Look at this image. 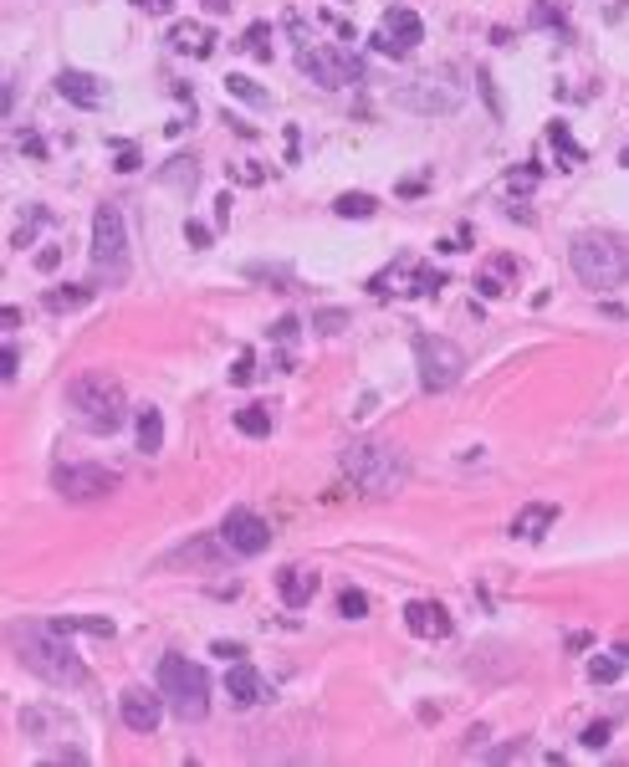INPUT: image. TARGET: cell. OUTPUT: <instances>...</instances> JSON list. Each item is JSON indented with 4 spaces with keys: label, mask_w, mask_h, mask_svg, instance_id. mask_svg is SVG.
Segmentation results:
<instances>
[{
    "label": "cell",
    "mask_w": 629,
    "mask_h": 767,
    "mask_svg": "<svg viewBox=\"0 0 629 767\" xmlns=\"http://www.w3.org/2000/svg\"><path fill=\"white\" fill-rule=\"evenodd\" d=\"M11 645L21 650V660L52 686H82L87 665L72 650V624L67 619H36V624H11Z\"/></svg>",
    "instance_id": "6da1fadb"
},
{
    "label": "cell",
    "mask_w": 629,
    "mask_h": 767,
    "mask_svg": "<svg viewBox=\"0 0 629 767\" xmlns=\"http://www.w3.org/2000/svg\"><path fill=\"white\" fill-rule=\"evenodd\" d=\"M67 410L77 415L82 430H93V435H113L123 420H128V394L113 374L103 369H87L67 384Z\"/></svg>",
    "instance_id": "7a4b0ae2"
},
{
    "label": "cell",
    "mask_w": 629,
    "mask_h": 767,
    "mask_svg": "<svg viewBox=\"0 0 629 767\" xmlns=\"http://www.w3.org/2000/svg\"><path fill=\"white\" fill-rule=\"evenodd\" d=\"M343 476L364 496H394V491H404V481H410V461H404L399 445L353 440V445H343Z\"/></svg>",
    "instance_id": "3957f363"
},
{
    "label": "cell",
    "mask_w": 629,
    "mask_h": 767,
    "mask_svg": "<svg viewBox=\"0 0 629 767\" xmlns=\"http://www.w3.org/2000/svg\"><path fill=\"white\" fill-rule=\"evenodd\" d=\"M568 266L589 292H619L629 282V251L604 231H578L568 241Z\"/></svg>",
    "instance_id": "277c9868"
},
{
    "label": "cell",
    "mask_w": 629,
    "mask_h": 767,
    "mask_svg": "<svg viewBox=\"0 0 629 767\" xmlns=\"http://www.w3.org/2000/svg\"><path fill=\"white\" fill-rule=\"evenodd\" d=\"M410 113H425V118H451L461 103H466V72L456 62H435L425 67L420 77L410 82H399V93H394Z\"/></svg>",
    "instance_id": "5b68a950"
},
{
    "label": "cell",
    "mask_w": 629,
    "mask_h": 767,
    "mask_svg": "<svg viewBox=\"0 0 629 767\" xmlns=\"http://www.w3.org/2000/svg\"><path fill=\"white\" fill-rule=\"evenodd\" d=\"M159 691H164V701L179 721H205L210 716V675L185 655L159 660Z\"/></svg>",
    "instance_id": "8992f818"
},
{
    "label": "cell",
    "mask_w": 629,
    "mask_h": 767,
    "mask_svg": "<svg viewBox=\"0 0 629 767\" xmlns=\"http://www.w3.org/2000/svg\"><path fill=\"white\" fill-rule=\"evenodd\" d=\"M21 727H26V737L47 752V757H57V762H87V752L77 747V721L67 716V711H57V706H26L21 711Z\"/></svg>",
    "instance_id": "52a82bcc"
},
{
    "label": "cell",
    "mask_w": 629,
    "mask_h": 767,
    "mask_svg": "<svg viewBox=\"0 0 629 767\" xmlns=\"http://www.w3.org/2000/svg\"><path fill=\"white\" fill-rule=\"evenodd\" d=\"M415 374H420V389L425 394H445V389L461 384L466 353L451 338H440V333H420L415 338Z\"/></svg>",
    "instance_id": "ba28073f"
},
{
    "label": "cell",
    "mask_w": 629,
    "mask_h": 767,
    "mask_svg": "<svg viewBox=\"0 0 629 767\" xmlns=\"http://www.w3.org/2000/svg\"><path fill=\"white\" fill-rule=\"evenodd\" d=\"M128 220H123V205L103 200L93 210V266L98 277H123L128 272Z\"/></svg>",
    "instance_id": "9c48e42d"
},
{
    "label": "cell",
    "mask_w": 629,
    "mask_h": 767,
    "mask_svg": "<svg viewBox=\"0 0 629 767\" xmlns=\"http://www.w3.org/2000/svg\"><path fill=\"white\" fill-rule=\"evenodd\" d=\"M297 72L312 77L318 87H328V93L364 82V67H358V57L343 52V47H333V41H312V47H297Z\"/></svg>",
    "instance_id": "30bf717a"
},
{
    "label": "cell",
    "mask_w": 629,
    "mask_h": 767,
    "mask_svg": "<svg viewBox=\"0 0 629 767\" xmlns=\"http://www.w3.org/2000/svg\"><path fill=\"white\" fill-rule=\"evenodd\" d=\"M52 486L67 502H103L108 491H118V471L113 466H57Z\"/></svg>",
    "instance_id": "8fae6325"
},
{
    "label": "cell",
    "mask_w": 629,
    "mask_h": 767,
    "mask_svg": "<svg viewBox=\"0 0 629 767\" xmlns=\"http://www.w3.org/2000/svg\"><path fill=\"white\" fill-rule=\"evenodd\" d=\"M220 543H226L236 558H256V553L272 548V527H266L261 512L236 507V512H226V522H220Z\"/></svg>",
    "instance_id": "7c38bea8"
},
{
    "label": "cell",
    "mask_w": 629,
    "mask_h": 767,
    "mask_svg": "<svg viewBox=\"0 0 629 767\" xmlns=\"http://www.w3.org/2000/svg\"><path fill=\"white\" fill-rule=\"evenodd\" d=\"M415 41H425V21H420L410 6H389L384 21H379V31L369 36V47L384 52V57H404V52L415 47Z\"/></svg>",
    "instance_id": "4fadbf2b"
},
{
    "label": "cell",
    "mask_w": 629,
    "mask_h": 767,
    "mask_svg": "<svg viewBox=\"0 0 629 767\" xmlns=\"http://www.w3.org/2000/svg\"><path fill=\"white\" fill-rule=\"evenodd\" d=\"M164 706H169V701H164L159 691H149V686H128V691L118 696V716H123V727H128V732H139V737L159 732Z\"/></svg>",
    "instance_id": "5bb4252c"
},
{
    "label": "cell",
    "mask_w": 629,
    "mask_h": 767,
    "mask_svg": "<svg viewBox=\"0 0 629 767\" xmlns=\"http://www.w3.org/2000/svg\"><path fill=\"white\" fill-rule=\"evenodd\" d=\"M404 624H410V635H420V640H451V629H456L445 604H435V599H415L404 609Z\"/></svg>",
    "instance_id": "9a60e30c"
},
{
    "label": "cell",
    "mask_w": 629,
    "mask_h": 767,
    "mask_svg": "<svg viewBox=\"0 0 629 767\" xmlns=\"http://www.w3.org/2000/svg\"><path fill=\"white\" fill-rule=\"evenodd\" d=\"M57 93H62L67 103H77V108H98V103L108 98V87H103L93 72H77V67H67V72H57Z\"/></svg>",
    "instance_id": "2e32d148"
},
{
    "label": "cell",
    "mask_w": 629,
    "mask_h": 767,
    "mask_svg": "<svg viewBox=\"0 0 629 767\" xmlns=\"http://www.w3.org/2000/svg\"><path fill=\"white\" fill-rule=\"evenodd\" d=\"M226 696H231V706H256L266 696L261 670L246 665V660H231V670H226Z\"/></svg>",
    "instance_id": "e0dca14e"
},
{
    "label": "cell",
    "mask_w": 629,
    "mask_h": 767,
    "mask_svg": "<svg viewBox=\"0 0 629 767\" xmlns=\"http://www.w3.org/2000/svg\"><path fill=\"white\" fill-rule=\"evenodd\" d=\"M277 594H282L287 609H307L312 594H318V573L312 568H282L277 573Z\"/></svg>",
    "instance_id": "ac0fdd59"
},
{
    "label": "cell",
    "mask_w": 629,
    "mask_h": 767,
    "mask_svg": "<svg viewBox=\"0 0 629 767\" xmlns=\"http://www.w3.org/2000/svg\"><path fill=\"white\" fill-rule=\"evenodd\" d=\"M169 47L185 52V57H210L215 52V31L200 26V21H179V26H169Z\"/></svg>",
    "instance_id": "d6986e66"
},
{
    "label": "cell",
    "mask_w": 629,
    "mask_h": 767,
    "mask_svg": "<svg viewBox=\"0 0 629 767\" xmlns=\"http://www.w3.org/2000/svg\"><path fill=\"white\" fill-rule=\"evenodd\" d=\"M558 522V507L553 502H527L517 517H512V537H522V543H537L548 527Z\"/></svg>",
    "instance_id": "ffe728a7"
},
{
    "label": "cell",
    "mask_w": 629,
    "mask_h": 767,
    "mask_svg": "<svg viewBox=\"0 0 629 767\" xmlns=\"http://www.w3.org/2000/svg\"><path fill=\"white\" fill-rule=\"evenodd\" d=\"M133 445H139L144 456H159L164 450V410L139 404V415H133Z\"/></svg>",
    "instance_id": "44dd1931"
},
{
    "label": "cell",
    "mask_w": 629,
    "mask_h": 767,
    "mask_svg": "<svg viewBox=\"0 0 629 767\" xmlns=\"http://www.w3.org/2000/svg\"><path fill=\"white\" fill-rule=\"evenodd\" d=\"M512 277H517V261H512V256H491V261L481 266V272H476V282H471V287H476L481 297H502Z\"/></svg>",
    "instance_id": "7402d4cb"
},
{
    "label": "cell",
    "mask_w": 629,
    "mask_h": 767,
    "mask_svg": "<svg viewBox=\"0 0 629 767\" xmlns=\"http://www.w3.org/2000/svg\"><path fill=\"white\" fill-rule=\"evenodd\" d=\"M98 297V287H87V282H72V287H52V292H41V302H47V312H77Z\"/></svg>",
    "instance_id": "603a6c76"
},
{
    "label": "cell",
    "mask_w": 629,
    "mask_h": 767,
    "mask_svg": "<svg viewBox=\"0 0 629 767\" xmlns=\"http://www.w3.org/2000/svg\"><path fill=\"white\" fill-rule=\"evenodd\" d=\"M624 665H629L624 650H614V655H594V660H589V681H594V686H614L619 675H624Z\"/></svg>",
    "instance_id": "cb8c5ba5"
},
{
    "label": "cell",
    "mask_w": 629,
    "mask_h": 767,
    "mask_svg": "<svg viewBox=\"0 0 629 767\" xmlns=\"http://www.w3.org/2000/svg\"><path fill=\"white\" fill-rule=\"evenodd\" d=\"M47 220H52V210H47V205H31V210L21 215V225H11V246H31V236H36Z\"/></svg>",
    "instance_id": "d4e9b609"
},
{
    "label": "cell",
    "mask_w": 629,
    "mask_h": 767,
    "mask_svg": "<svg viewBox=\"0 0 629 767\" xmlns=\"http://www.w3.org/2000/svg\"><path fill=\"white\" fill-rule=\"evenodd\" d=\"M195 179H200V174H195V159H174V169L159 174V185H164V190H179V195H190Z\"/></svg>",
    "instance_id": "484cf974"
},
{
    "label": "cell",
    "mask_w": 629,
    "mask_h": 767,
    "mask_svg": "<svg viewBox=\"0 0 629 767\" xmlns=\"http://www.w3.org/2000/svg\"><path fill=\"white\" fill-rule=\"evenodd\" d=\"M374 205H379V200H374V195H364V190H348V195H338V200H333V210H338V215H348V220H369V215H374Z\"/></svg>",
    "instance_id": "4316f807"
},
{
    "label": "cell",
    "mask_w": 629,
    "mask_h": 767,
    "mask_svg": "<svg viewBox=\"0 0 629 767\" xmlns=\"http://www.w3.org/2000/svg\"><path fill=\"white\" fill-rule=\"evenodd\" d=\"M236 430L251 435V440H261L266 430H272V415H266L261 404H246V410H236Z\"/></svg>",
    "instance_id": "83f0119b"
},
{
    "label": "cell",
    "mask_w": 629,
    "mask_h": 767,
    "mask_svg": "<svg viewBox=\"0 0 629 767\" xmlns=\"http://www.w3.org/2000/svg\"><path fill=\"white\" fill-rule=\"evenodd\" d=\"M241 52H251V57H272V26L266 21H256V26H246V36H241Z\"/></svg>",
    "instance_id": "f1b7e54d"
},
{
    "label": "cell",
    "mask_w": 629,
    "mask_h": 767,
    "mask_svg": "<svg viewBox=\"0 0 629 767\" xmlns=\"http://www.w3.org/2000/svg\"><path fill=\"white\" fill-rule=\"evenodd\" d=\"M312 328H318V333H343L348 328V312H338V307H318V312H312Z\"/></svg>",
    "instance_id": "f546056e"
},
{
    "label": "cell",
    "mask_w": 629,
    "mask_h": 767,
    "mask_svg": "<svg viewBox=\"0 0 629 767\" xmlns=\"http://www.w3.org/2000/svg\"><path fill=\"white\" fill-rule=\"evenodd\" d=\"M537 179H543V169H537V164H522V169H512V174H507V195H527V190L537 185Z\"/></svg>",
    "instance_id": "4dcf8cb0"
},
{
    "label": "cell",
    "mask_w": 629,
    "mask_h": 767,
    "mask_svg": "<svg viewBox=\"0 0 629 767\" xmlns=\"http://www.w3.org/2000/svg\"><path fill=\"white\" fill-rule=\"evenodd\" d=\"M226 87H231V93H236L241 103H256V108H266V93H261V87H256L251 77H241V72H236V77H226Z\"/></svg>",
    "instance_id": "1f68e13d"
},
{
    "label": "cell",
    "mask_w": 629,
    "mask_h": 767,
    "mask_svg": "<svg viewBox=\"0 0 629 767\" xmlns=\"http://www.w3.org/2000/svg\"><path fill=\"white\" fill-rule=\"evenodd\" d=\"M338 614H343V619H364V614H369V599L358 594V589H343V594H338Z\"/></svg>",
    "instance_id": "d6a6232c"
},
{
    "label": "cell",
    "mask_w": 629,
    "mask_h": 767,
    "mask_svg": "<svg viewBox=\"0 0 629 767\" xmlns=\"http://www.w3.org/2000/svg\"><path fill=\"white\" fill-rule=\"evenodd\" d=\"M548 139H553V144L563 149V159H568V164H583V149H578V144L568 139V128H563V123H553V128H548Z\"/></svg>",
    "instance_id": "836d02e7"
},
{
    "label": "cell",
    "mask_w": 629,
    "mask_h": 767,
    "mask_svg": "<svg viewBox=\"0 0 629 767\" xmlns=\"http://www.w3.org/2000/svg\"><path fill=\"white\" fill-rule=\"evenodd\" d=\"M0 374H6V384H16V374H21V353H16V343L0 348Z\"/></svg>",
    "instance_id": "e575fe53"
},
{
    "label": "cell",
    "mask_w": 629,
    "mask_h": 767,
    "mask_svg": "<svg viewBox=\"0 0 629 767\" xmlns=\"http://www.w3.org/2000/svg\"><path fill=\"white\" fill-rule=\"evenodd\" d=\"M578 742H583V747H594V752H599V747L609 742V721H594V727H583V737H578Z\"/></svg>",
    "instance_id": "d590c367"
},
{
    "label": "cell",
    "mask_w": 629,
    "mask_h": 767,
    "mask_svg": "<svg viewBox=\"0 0 629 767\" xmlns=\"http://www.w3.org/2000/svg\"><path fill=\"white\" fill-rule=\"evenodd\" d=\"M231 379H236V384H251V379H256V353H241V358H236Z\"/></svg>",
    "instance_id": "8d00e7d4"
},
{
    "label": "cell",
    "mask_w": 629,
    "mask_h": 767,
    "mask_svg": "<svg viewBox=\"0 0 629 767\" xmlns=\"http://www.w3.org/2000/svg\"><path fill=\"white\" fill-rule=\"evenodd\" d=\"M185 236H190V246H200V251L210 246V231H205V225H200V220H190V225H185Z\"/></svg>",
    "instance_id": "74e56055"
},
{
    "label": "cell",
    "mask_w": 629,
    "mask_h": 767,
    "mask_svg": "<svg viewBox=\"0 0 629 767\" xmlns=\"http://www.w3.org/2000/svg\"><path fill=\"white\" fill-rule=\"evenodd\" d=\"M118 169H123V174H128V169H139V149H128V144H123V149H118Z\"/></svg>",
    "instance_id": "f35d334b"
},
{
    "label": "cell",
    "mask_w": 629,
    "mask_h": 767,
    "mask_svg": "<svg viewBox=\"0 0 629 767\" xmlns=\"http://www.w3.org/2000/svg\"><path fill=\"white\" fill-rule=\"evenodd\" d=\"M57 261H62V246H57V251H41V256H36V266H41V272H52Z\"/></svg>",
    "instance_id": "ab89813d"
},
{
    "label": "cell",
    "mask_w": 629,
    "mask_h": 767,
    "mask_svg": "<svg viewBox=\"0 0 629 767\" xmlns=\"http://www.w3.org/2000/svg\"><path fill=\"white\" fill-rule=\"evenodd\" d=\"M292 333H297V318H282V323L272 328V338H292Z\"/></svg>",
    "instance_id": "60d3db41"
},
{
    "label": "cell",
    "mask_w": 629,
    "mask_h": 767,
    "mask_svg": "<svg viewBox=\"0 0 629 767\" xmlns=\"http://www.w3.org/2000/svg\"><path fill=\"white\" fill-rule=\"evenodd\" d=\"M21 149H26L31 159H41V154H47V149H41V139H31V133H26V139H21Z\"/></svg>",
    "instance_id": "b9f144b4"
},
{
    "label": "cell",
    "mask_w": 629,
    "mask_h": 767,
    "mask_svg": "<svg viewBox=\"0 0 629 767\" xmlns=\"http://www.w3.org/2000/svg\"><path fill=\"white\" fill-rule=\"evenodd\" d=\"M205 11H210V16H226V11H231V0H205Z\"/></svg>",
    "instance_id": "7bdbcfd3"
},
{
    "label": "cell",
    "mask_w": 629,
    "mask_h": 767,
    "mask_svg": "<svg viewBox=\"0 0 629 767\" xmlns=\"http://www.w3.org/2000/svg\"><path fill=\"white\" fill-rule=\"evenodd\" d=\"M624 164H629V144H624Z\"/></svg>",
    "instance_id": "ee69618b"
}]
</instances>
